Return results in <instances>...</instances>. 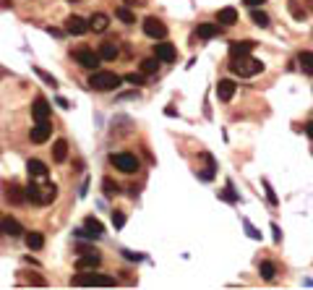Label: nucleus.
Segmentation results:
<instances>
[{"mask_svg": "<svg viewBox=\"0 0 313 290\" xmlns=\"http://www.w3.org/2000/svg\"><path fill=\"white\" fill-rule=\"evenodd\" d=\"M99 264H102V256H99L97 251L91 249H81V256L76 259V267L84 272V269H97Z\"/></svg>", "mask_w": 313, "mask_h": 290, "instance_id": "obj_8", "label": "nucleus"}, {"mask_svg": "<svg viewBox=\"0 0 313 290\" xmlns=\"http://www.w3.org/2000/svg\"><path fill=\"white\" fill-rule=\"evenodd\" d=\"M71 55H73V60H76L81 68H97L99 60H102V58H99V52H94L91 47H76Z\"/></svg>", "mask_w": 313, "mask_h": 290, "instance_id": "obj_5", "label": "nucleus"}, {"mask_svg": "<svg viewBox=\"0 0 313 290\" xmlns=\"http://www.w3.org/2000/svg\"><path fill=\"white\" fill-rule=\"evenodd\" d=\"M128 5H144V0H125Z\"/></svg>", "mask_w": 313, "mask_h": 290, "instance_id": "obj_44", "label": "nucleus"}, {"mask_svg": "<svg viewBox=\"0 0 313 290\" xmlns=\"http://www.w3.org/2000/svg\"><path fill=\"white\" fill-rule=\"evenodd\" d=\"M243 3L248 5V8H259V5H264L266 0H243Z\"/></svg>", "mask_w": 313, "mask_h": 290, "instance_id": "obj_40", "label": "nucleus"}, {"mask_svg": "<svg viewBox=\"0 0 313 290\" xmlns=\"http://www.w3.org/2000/svg\"><path fill=\"white\" fill-rule=\"evenodd\" d=\"M8 199H11L13 204H24L26 202V188L11 183V186H8Z\"/></svg>", "mask_w": 313, "mask_h": 290, "instance_id": "obj_24", "label": "nucleus"}, {"mask_svg": "<svg viewBox=\"0 0 313 290\" xmlns=\"http://www.w3.org/2000/svg\"><path fill=\"white\" fill-rule=\"evenodd\" d=\"M308 8H311V11H313V0H308Z\"/></svg>", "mask_w": 313, "mask_h": 290, "instance_id": "obj_45", "label": "nucleus"}, {"mask_svg": "<svg viewBox=\"0 0 313 290\" xmlns=\"http://www.w3.org/2000/svg\"><path fill=\"white\" fill-rule=\"evenodd\" d=\"M107 24H110V16H107V13H94V16L89 19V29L97 32V34H102V32L107 29Z\"/></svg>", "mask_w": 313, "mask_h": 290, "instance_id": "obj_19", "label": "nucleus"}, {"mask_svg": "<svg viewBox=\"0 0 313 290\" xmlns=\"http://www.w3.org/2000/svg\"><path fill=\"white\" fill-rule=\"evenodd\" d=\"M0 225H3V233H5V235H11V238H18V235H24L21 222L13 220V217H3V220H0Z\"/></svg>", "mask_w": 313, "mask_h": 290, "instance_id": "obj_16", "label": "nucleus"}, {"mask_svg": "<svg viewBox=\"0 0 313 290\" xmlns=\"http://www.w3.org/2000/svg\"><path fill=\"white\" fill-rule=\"evenodd\" d=\"M259 275L264 280H274V275H277V267H274V261H261L259 264Z\"/></svg>", "mask_w": 313, "mask_h": 290, "instance_id": "obj_29", "label": "nucleus"}, {"mask_svg": "<svg viewBox=\"0 0 313 290\" xmlns=\"http://www.w3.org/2000/svg\"><path fill=\"white\" fill-rule=\"evenodd\" d=\"M110 162L125 175H131V173L139 170V157H136L133 152H117V155H110Z\"/></svg>", "mask_w": 313, "mask_h": 290, "instance_id": "obj_4", "label": "nucleus"}, {"mask_svg": "<svg viewBox=\"0 0 313 290\" xmlns=\"http://www.w3.org/2000/svg\"><path fill=\"white\" fill-rule=\"evenodd\" d=\"M71 3H78V0H71Z\"/></svg>", "mask_w": 313, "mask_h": 290, "instance_id": "obj_47", "label": "nucleus"}, {"mask_svg": "<svg viewBox=\"0 0 313 290\" xmlns=\"http://www.w3.org/2000/svg\"><path fill=\"white\" fill-rule=\"evenodd\" d=\"M26 246H29V251H39V249H44V235H42V233H37V230L26 233Z\"/></svg>", "mask_w": 313, "mask_h": 290, "instance_id": "obj_23", "label": "nucleus"}, {"mask_svg": "<svg viewBox=\"0 0 313 290\" xmlns=\"http://www.w3.org/2000/svg\"><path fill=\"white\" fill-rule=\"evenodd\" d=\"M217 24H222V26H233V24H237V11H235L233 5L219 8V11H217Z\"/></svg>", "mask_w": 313, "mask_h": 290, "instance_id": "obj_15", "label": "nucleus"}, {"mask_svg": "<svg viewBox=\"0 0 313 290\" xmlns=\"http://www.w3.org/2000/svg\"><path fill=\"white\" fill-rule=\"evenodd\" d=\"M123 256L128 261H144V253H133V251H123Z\"/></svg>", "mask_w": 313, "mask_h": 290, "instance_id": "obj_38", "label": "nucleus"}, {"mask_svg": "<svg viewBox=\"0 0 313 290\" xmlns=\"http://www.w3.org/2000/svg\"><path fill=\"white\" fill-rule=\"evenodd\" d=\"M71 285L76 288H113L115 285V277H107V275H97L94 269L86 272V275H76L71 280Z\"/></svg>", "mask_w": 313, "mask_h": 290, "instance_id": "obj_3", "label": "nucleus"}, {"mask_svg": "<svg viewBox=\"0 0 313 290\" xmlns=\"http://www.w3.org/2000/svg\"><path fill=\"white\" fill-rule=\"evenodd\" d=\"M113 225H115L117 230H120V228H125V214L115 209V212H113Z\"/></svg>", "mask_w": 313, "mask_h": 290, "instance_id": "obj_33", "label": "nucleus"}, {"mask_svg": "<svg viewBox=\"0 0 313 290\" xmlns=\"http://www.w3.org/2000/svg\"><path fill=\"white\" fill-rule=\"evenodd\" d=\"M198 37L201 40H214V37H219V32H222V24H211V21H206V24H198Z\"/></svg>", "mask_w": 313, "mask_h": 290, "instance_id": "obj_17", "label": "nucleus"}, {"mask_svg": "<svg viewBox=\"0 0 313 290\" xmlns=\"http://www.w3.org/2000/svg\"><path fill=\"white\" fill-rule=\"evenodd\" d=\"M159 63H162V60L156 58V55H154V58H146V60L141 63V71H144V74H156V68H159Z\"/></svg>", "mask_w": 313, "mask_h": 290, "instance_id": "obj_30", "label": "nucleus"}, {"mask_svg": "<svg viewBox=\"0 0 313 290\" xmlns=\"http://www.w3.org/2000/svg\"><path fill=\"white\" fill-rule=\"evenodd\" d=\"M287 8H290V16L295 21H303L308 16V11H306V5L300 3V0H287Z\"/></svg>", "mask_w": 313, "mask_h": 290, "instance_id": "obj_22", "label": "nucleus"}, {"mask_svg": "<svg viewBox=\"0 0 313 290\" xmlns=\"http://www.w3.org/2000/svg\"><path fill=\"white\" fill-rule=\"evenodd\" d=\"M58 105H60V107H71V102H68L66 97H58Z\"/></svg>", "mask_w": 313, "mask_h": 290, "instance_id": "obj_42", "label": "nucleus"}, {"mask_svg": "<svg viewBox=\"0 0 313 290\" xmlns=\"http://www.w3.org/2000/svg\"><path fill=\"white\" fill-rule=\"evenodd\" d=\"M115 19H120L123 24H136V13L128 11L125 5H120V8H115Z\"/></svg>", "mask_w": 313, "mask_h": 290, "instance_id": "obj_28", "label": "nucleus"}, {"mask_svg": "<svg viewBox=\"0 0 313 290\" xmlns=\"http://www.w3.org/2000/svg\"><path fill=\"white\" fill-rule=\"evenodd\" d=\"M298 63H300L303 74L313 76V52H300V55H298Z\"/></svg>", "mask_w": 313, "mask_h": 290, "instance_id": "obj_27", "label": "nucleus"}, {"mask_svg": "<svg viewBox=\"0 0 313 290\" xmlns=\"http://www.w3.org/2000/svg\"><path fill=\"white\" fill-rule=\"evenodd\" d=\"M78 238H102L105 235V225L97 220V217H86L84 220V228L76 230Z\"/></svg>", "mask_w": 313, "mask_h": 290, "instance_id": "obj_7", "label": "nucleus"}, {"mask_svg": "<svg viewBox=\"0 0 313 290\" xmlns=\"http://www.w3.org/2000/svg\"><path fill=\"white\" fill-rule=\"evenodd\" d=\"M50 113H52V107H50L47 99L37 97L34 105H32V118H34V121H50Z\"/></svg>", "mask_w": 313, "mask_h": 290, "instance_id": "obj_11", "label": "nucleus"}, {"mask_svg": "<svg viewBox=\"0 0 313 290\" xmlns=\"http://www.w3.org/2000/svg\"><path fill=\"white\" fill-rule=\"evenodd\" d=\"M243 225H245V230H248V235H251V238H261V233H259V230H256V228H253V225H251V222H248V220H243Z\"/></svg>", "mask_w": 313, "mask_h": 290, "instance_id": "obj_37", "label": "nucleus"}, {"mask_svg": "<svg viewBox=\"0 0 313 290\" xmlns=\"http://www.w3.org/2000/svg\"><path fill=\"white\" fill-rule=\"evenodd\" d=\"M50 133H52L50 121H37L32 125V131H29V139H32V144H44L50 139Z\"/></svg>", "mask_w": 313, "mask_h": 290, "instance_id": "obj_9", "label": "nucleus"}, {"mask_svg": "<svg viewBox=\"0 0 313 290\" xmlns=\"http://www.w3.org/2000/svg\"><path fill=\"white\" fill-rule=\"evenodd\" d=\"M123 81H128V84H133V86H141L144 84V76L141 74H128Z\"/></svg>", "mask_w": 313, "mask_h": 290, "instance_id": "obj_34", "label": "nucleus"}, {"mask_svg": "<svg viewBox=\"0 0 313 290\" xmlns=\"http://www.w3.org/2000/svg\"><path fill=\"white\" fill-rule=\"evenodd\" d=\"M66 32L68 34H86L89 32V21L86 19H81V16H68L66 19Z\"/></svg>", "mask_w": 313, "mask_h": 290, "instance_id": "obj_14", "label": "nucleus"}, {"mask_svg": "<svg viewBox=\"0 0 313 290\" xmlns=\"http://www.w3.org/2000/svg\"><path fill=\"white\" fill-rule=\"evenodd\" d=\"M306 133H308L311 139H313V121H311V123H306Z\"/></svg>", "mask_w": 313, "mask_h": 290, "instance_id": "obj_43", "label": "nucleus"}, {"mask_svg": "<svg viewBox=\"0 0 313 290\" xmlns=\"http://www.w3.org/2000/svg\"><path fill=\"white\" fill-rule=\"evenodd\" d=\"M272 233H274V241H282V233H279V225H272Z\"/></svg>", "mask_w": 313, "mask_h": 290, "instance_id": "obj_41", "label": "nucleus"}, {"mask_svg": "<svg viewBox=\"0 0 313 290\" xmlns=\"http://www.w3.org/2000/svg\"><path fill=\"white\" fill-rule=\"evenodd\" d=\"M154 55L159 58L162 63H172L175 58H178V50H175V44H170V42H156L154 44Z\"/></svg>", "mask_w": 313, "mask_h": 290, "instance_id": "obj_10", "label": "nucleus"}, {"mask_svg": "<svg viewBox=\"0 0 313 290\" xmlns=\"http://www.w3.org/2000/svg\"><path fill=\"white\" fill-rule=\"evenodd\" d=\"M144 34L152 40H164L167 37V26H164L156 16H146L144 19Z\"/></svg>", "mask_w": 313, "mask_h": 290, "instance_id": "obj_6", "label": "nucleus"}, {"mask_svg": "<svg viewBox=\"0 0 313 290\" xmlns=\"http://www.w3.org/2000/svg\"><path fill=\"white\" fill-rule=\"evenodd\" d=\"M26 280H29V285H37V288H44V285H47V283H44V280H42L39 275H29Z\"/></svg>", "mask_w": 313, "mask_h": 290, "instance_id": "obj_36", "label": "nucleus"}, {"mask_svg": "<svg viewBox=\"0 0 313 290\" xmlns=\"http://www.w3.org/2000/svg\"><path fill=\"white\" fill-rule=\"evenodd\" d=\"M230 71H233L235 76H243V79H251V76H259L264 71V63L256 60L251 55H243V58H233L230 63Z\"/></svg>", "mask_w": 313, "mask_h": 290, "instance_id": "obj_1", "label": "nucleus"}, {"mask_svg": "<svg viewBox=\"0 0 313 290\" xmlns=\"http://www.w3.org/2000/svg\"><path fill=\"white\" fill-rule=\"evenodd\" d=\"M256 47V42L253 40H237L230 44V58H243V55H251Z\"/></svg>", "mask_w": 313, "mask_h": 290, "instance_id": "obj_13", "label": "nucleus"}, {"mask_svg": "<svg viewBox=\"0 0 313 290\" xmlns=\"http://www.w3.org/2000/svg\"><path fill=\"white\" fill-rule=\"evenodd\" d=\"M264 188H266V196H269V204H272V207H277L279 202H277V194H274V191H272L269 180H264Z\"/></svg>", "mask_w": 313, "mask_h": 290, "instance_id": "obj_35", "label": "nucleus"}, {"mask_svg": "<svg viewBox=\"0 0 313 290\" xmlns=\"http://www.w3.org/2000/svg\"><path fill=\"white\" fill-rule=\"evenodd\" d=\"M102 191H105V196H117V194H120V188H117V183L113 178H105L102 180Z\"/></svg>", "mask_w": 313, "mask_h": 290, "instance_id": "obj_31", "label": "nucleus"}, {"mask_svg": "<svg viewBox=\"0 0 313 290\" xmlns=\"http://www.w3.org/2000/svg\"><path fill=\"white\" fill-rule=\"evenodd\" d=\"M117 44H113V42H105V44H99V58L102 60H115L117 58Z\"/></svg>", "mask_w": 313, "mask_h": 290, "instance_id": "obj_25", "label": "nucleus"}, {"mask_svg": "<svg viewBox=\"0 0 313 290\" xmlns=\"http://www.w3.org/2000/svg\"><path fill=\"white\" fill-rule=\"evenodd\" d=\"M26 170H29L32 178H39V180L47 178V165L39 162V160H29V162H26Z\"/></svg>", "mask_w": 313, "mask_h": 290, "instance_id": "obj_18", "label": "nucleus"}, {"mask_svg": "<svg viewBox=\"0 0 313 290\" xmlns=\"http://www.w3.org/2000/svg\"><path fill=\"white\" fill-rule=\"evenodd\" d=\"M0 235H3V225H0Z\"/></svg>", "mask_w": 313, "mask_h": 290, "instance_id": "obj_46", "label": "nucleus"}, {"mask_svg": "<svg viewBox=\"0 0 313 290\" xmlns=\"http://www.w3.org/2000/svg\"><path fill=\"white\" fill-rule=\"evenodd\" d=\"M34 74H37V76H39V79L44 81V84H50V86H58V81H55V79H52V76L47 74V71H42L39 66H34Z\"/></svg>", "mask_w": 313, "mask_h": 290, "instance_id": "obj_32", "label": "nucleus"}, {"mask_svg": "<svg viewBox=\"0 0 313 290\" xmlns=\"http://www.w3.org/2000/svg\"><path fill=\"white\" fill-rule=\"evenodd\" d=\"M235 92H237V86H235L233 79H219V84H217V97H219V102H230V99L235 97Z\"/></svg>", "mask_w": 313, "mask_h": 290, "instance_id": "obj_12", "label": "nucleus"}, {"mask_svg": "<svg viewBox=\"0 0 313 290\" xmlns=\"http://www.w3.org/2000/svg\"><path fill=\"white\" fill-rule=\"evenodd\" d=\"M225 199H227V202H237V196L233 194V183H227V188H225V194H222Z\"/></svg>", "mask_w": 313, "mask_h": 290, "instance_id": "obj_39", "label": "nucleus"}, {"mask_svg": "<svg viewBox=\"0 0 313 290\" xmlns=\"http://www.w3.org/2000/svg\"><path fill=\"white\" fill-rule=\"evenodd\" d=\"M52 160L55 162H66L68 160V141L66 139H58L52 144Z\"/></svg>", "mask_w": 313, "mask_h": 290, "instance_id": "obj_20", "label": "nucleus"}, {"mask_svg": "<svg viewBox=\"0 0 313 290\" xmlns=\"http://www.w3.org/2000/svg\"><path fill=\"white\" fill-rule=\"evenodd\" d=\"M123 84V76L113 74V71H94V74L89 76V86L97 89V92H113Z\"/></svg>", "mask_w": 313, "mask_h": 290, "instance_id": "obj_2", "label": "nucleus"}, {"mask_svg": "<svg viewBox=\"0 0 313 290\" xmlns=\"http://www.w3.org/2000/svg\"><path fill=\"white\" fill-rule=\"evenodd\" d=\"M251 21L256 24V26H261V29H266V26L272 24V19H269V13H264V11H259V8H251Z\"/></svg>", "mask_w": 313, "mask_h": 290, "instance_id": "obj_26", "label": "nucleus"}, {"mask_svg": "<svg viewBox=\"0 0 313 290\" xmlns=\"http://www.w3.org/2000/svg\"><path fill=\"white\" fill-rule=\"evenodd\" d=\"M55 199H58V186H55V183H44L39 188V204H50V202H55Z\"/></svg>", "mask_w": 313, "mask_h": 290, "instance_id": "obj_21", "label": "nucleus"}]
</instances>
